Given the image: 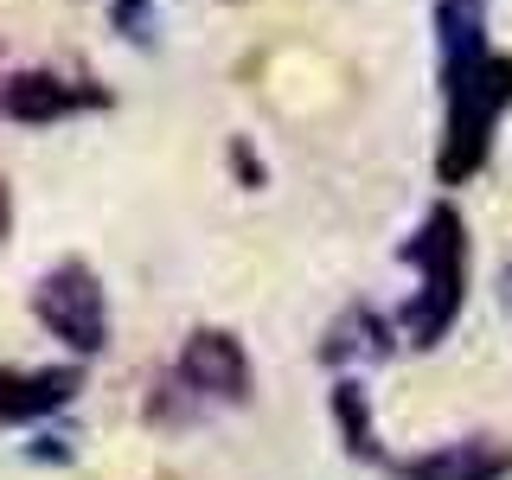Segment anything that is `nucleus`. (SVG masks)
I'll return each instance as SVG.
<instances>
[{
	"label": "nucleus",
	"mask_w": 512,
	"mask_h": 480,
	"mask_svg": "<svg viewBox=\"0 0 512 480\" xmlns=\"http://www.w3.org/2000/svg\"><path fill=\"white\" fill-rule=\"evenodd\" d=\"M436 58H442V141L436 180L461 186L487 167L493 128L512 109V58L487 39V0H436Z\"/></svg>",
	"instance_id": "nucleus-1"
},
{
	"label": "nucleus",
	"mask_w": 512,
	"mask_h": 480,
	"mask_svg": "<svg viewBox=\"0 0 512 480\" xmlns=\"http://www.w3.org/2000/svg\"><path fill=\"white\" fill-rule=\"evenodd\" d=\"M404 263L416 276V295L404 301V314H397V333H404L416 352H429L455 333L461 301H468V224H461V212L448 199L423 212L416 237L404 244Z\"/></svg>",
	"instance_id": "nucleus-2"
},
{
	"label": "nucleus",
	"mask_w": 512,
	"mask_h": 480,
	"mask_svg": "<svg viewBox=\"0 0 512 480\" xmlns=\"http://www.w3.org/2000/svg\"><path fill=\"white\" fill-rule=\"evenodd\" d=\"M250 384H256V372H250L244 340L224 333V327H199V333H186V346L160 372L148 416L160 429H199L205 416L250 404Z\"/></svg>",
	"instance_id": "nucleus-3"
},
{
	"label": "nucleus",
	"mask_w": 512,
	"mask_h": 480,
	"mask_svg": "<svg viewBox=\"0 0 512 480\" xmlns=\"http://www.w3.org/2000/svg\"><path fill=\"white\" fill-rule=\"evenodd\" d=\"M32 320H39L64 352L96 359V352L109 346V295H103V282H96V269L77 263V256L52 263L32 282Z\"/></svg>",
	"instance_id": "nucleus-4"
},
{
	"label": "nucleus",
	"mask_w": 512,
	"mask_h": 480,
	"mask_svg": "<svg viewBox=\"0 0 512 480\" xmlns=\"http://www.w3.org/2000/svg\"><path fill=\"white\" fill-rule=\"evenodd\" d=\"M84 109H109V90L90 77H64V71H7L0 77V116L26 122V128H52L71 122Z\"/></svg>",
	"instance_id": "nucleus-5"
},
{
	"label": "nucleus",
	"mask_w": 512,
	"mask_h": 480,
	"mask_svg": "<svg viewBox=\"0 0 512 480\" xmlns=\"http://www.w3.org/2000/svg\"><path fill=\"white\" fill-rule=\"evenodd\" d=\"M391 474L397 480H506L512 448L500 436H455V442L423 448V455L391 461Z\"/></svg>",
	"instance_id": "nucleus-6"
},
{
	"label": "nucleus",
	"mask_w": 512,
	"mask_h": 480,
	"mask_svg": "<svg viewBox=\"0 0 512 480\" xmlns=\"http://www.w3.org/2000/svg\"><path fill=\"white\" fill-rule=\"evenodd\" d=\"M84 391L77 365H0V423H45V416L71 410V397Z\"/></svg>",
	"instance_id": "nucleus-7"
},
{
	"label": "nucleus",
	"mask_w": 512,
	"mask_h": 480,
	"mask_svg": "<svg viewBox=\"0 0 512 480\" xmlns=\"http://www.w3.org/2000/svg\"><path fill=\"white\" fill-rule=\"evenodd\" d=\"M391 346H397L391 320H384L378 308H365V301H352V308H340V320L327 327L320 359L327 365H378V359H391Z\"/></svg>",
	"instance_id": "nucleus-8"
},
{
	"label": "nucleus",
	"mask_w": 512,
	"mask_h": 480,
	"mask_svg": "<svg viewBox=\"0 0 512 480\" xmlns=\"http://www.w3.org/2000/svg\"><path fill=\"white\" fill-rule=\"evenodd\" d=\"M333 423L346 429L352 455H372V410H365V384H333Z\"/></svg>",
	"instance_id": "nucleus-9"
},
{
	"label": "nucleus",
	"mask_w": 512,
	"mask_h": 480,
	"mask_svg": "<svg viewBox=\"0 0 512 480\" xmlns=\"http://www.w3.org/2000/svg\"><path fill=\"white\" fill-rule=\"evenodd\" d=\"M109 20H116L122 39L154 45V32H160V7H154V0H109Z\"/></svg>",
	"instance_id": "nucleus-10"
},
{
	"label": "nucleus",
	"mask_w": 512,
	"mask_h": 480,
	"mask_svg": "<svg viewBox=\"0 0 512 480\" xmlns=\"http://www.w3.org/2000/svg\"><path fill=\"white\" fill-rule=\"evenodd\" d=\"M7 231H13V199H7V186H0V244H7Z\"/></svg>",
	"instance_id": "nucleus-11"
},
{
	"label": "nucleus",
	"mask_w": 512,
	"mask_h": 480,
	"mask_svg": "<svg viewBox=\"0 0 512 480\" xmlns=\"http://www.w3.org/2000/svg\"><path fill=\"white\" fill-rule=\"evenodd\" d=\"M0 77H7V71H0Z\"/></svg>",
	"instance_id": "nucleus-12"
}]
</instances>
